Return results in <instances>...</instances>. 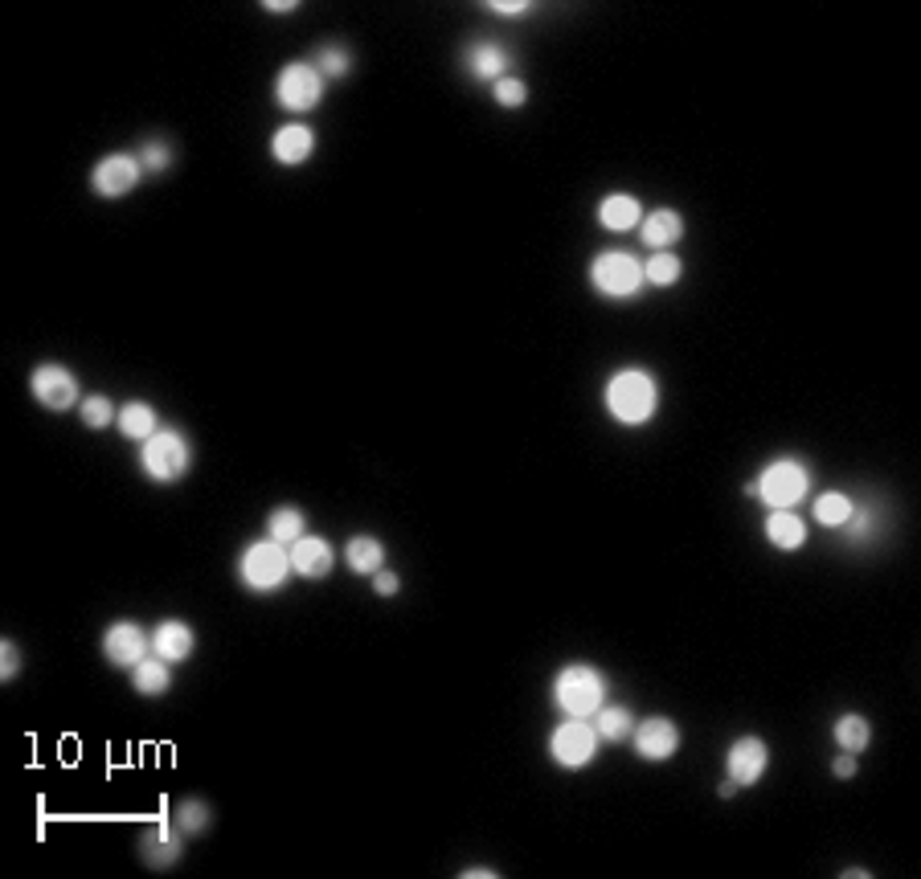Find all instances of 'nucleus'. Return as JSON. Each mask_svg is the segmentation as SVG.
<instances>
[{
	"instance_id": "nucleus-1",
	"label": "nucleus",
	"mask_w": 921,
	"mask_h": 879,
	"mask_svg": "<svg viewBox=\"0 0 921 879\" xmlns=\"http://www.w3.org/2000/svg\"><path fill=\"white\" fill-rule=\"evenodd\" d=\"M602 402H607V414L614 417L619 426H626V430H635V426H647V421L659 414V381H656V372L643 369V365H626V369L610 372Z\"/></svg>"
},
{
	"instance_id": "nucleus-2",
	"label": "nucleus",
	"mask_w": 921,
	"mask_h": 879,
	"mask_svg": "<svg viewBox=\"0 0 921 879\" xmlns=\"http://www.w3.org/2000/svg\"><path fill=\"white\" fill-rule=\"evenodd\" d=\"M607 695H610V683L594 663H565L553 675V708L562 712V716L590 720L594 712L607 704Z\"/></svg>"
},
{
	"instance_id": "nucleus-3",
	"label": "nucleus",
	"mask_w": 921,
	"mask_h": 879,
	"mask_svg": "<svg viewBox=\"0 0 921 879\" xmlns=\"http://www.w3.org/2000/svg\"><path fill=\"white\" fill-rule=\"evenodd\" d=\"M296 577L291 569V548L279 541H251L238 556V581L251 593H279L287 581Z\"/></svg>"
},
{
	"instance_id": "nucleus-4",
	"label": "nucleus",
	"mask_w": 921,
	"mask_h": 879,
	"mask_svg": "<svg viewBox=\"0 0 921 879\" xmlns=\"http://www.w3.org/2000/svg\"><path fill=\"white\" fill-rule=\"evenodd\" d=\"M140 466L152 483H181L193 471V442L176 426H160L148 442H140Z\"/></svg>"
},
{
	"instance_id": "nucleus-5",
	"label": "nucleus",
	"mask_w": 921,
	"mask_h": 879,
	"mask_svg": "<svg viewBox=\"0 0 921 879\" xmlns=\"http://www.w3.org/2000/svg\"><path fill=\"white\" fill-rule=\"evenodd\" d=\"M753 487H758L753 499H762L765 508H798L807 499V491H811V466L795 459V454H782V459L762 466V475L753 478Z\"/></svg>"
},
{
	"instance_id": "nucleus-6",
	"label": "nucleus",
	"mask_w": 921,
	"mask_h": 879,
	"mask_svg": "<svg viewBox=\"0 0 921 879\" xmlns=\"http://www.w3.org/2000/svg\"><path fill=\"white\" fill-rule=\"evenodd\" d=\"M590 287L598 294H607L614 303L623 299H635V294L647 287L643 278V258L626 254V250H602L590 258Z\"/></svg>"
},
{
	"instance_id": "nucleus-7",
	"label": "nucleus",
	"mask_w": 921,
	"mask_h": 879,
	"mask_svg": "<svg viewBox=\"0 0 921 879\" xmlns=\"http://www.w3.org/2000/svg\"><path fill=\"white\" fill-rule=\"evenodd\" d=\"M598 749H602V737L582 716H565L562 725L549 732V756H553L557 770H569V773L586 770L594 756H598Z\"/></svg>"
},
{
	"instance_id": "nucleus-8",
	"label": "nucleus",
	"mask_w": 921,
	"mask_h": 879,
	"mask_svg": "<svg viewBox=\"0 0 921 879\" xmlns=\"http://www.w3.org/2000/svg\"><path fill=\"white\" fill-rule=\"evenodd\" d=\"M324 74L315 70L312 62H287L275 78V103L291 115H308V111L320 107L324 99Z\"/></svg>"
},
{
	"instance_id": "nucleus-9",
	"label": "nucleus",
	"mask_w": 921,
	"mask_h": 879,
	"mask_svg": "<svg viewBox=\"0 0 921 879\" xmlns=\"http://www.w3.org/2000/svg\"><path fill=\"white\" fill-rule=\"evenodd\" d=\"M30 393L37 397L42 409H49V414H66V409H79L82 405L79 377H74V369L58 365V360H46V365L33 369Z\"/></svg>"
},
{
	"instance_id": "nucleus-10",
	"label": "nucleus",
	"mask_w": 921,
	"mask_h": 879,
	"mask_svg": "<svg viewBox=\"0 0 921 879\" xmlns=\"http://www.w3.org/2000/svg\"><path fill=\"white\" fill-rule=\"evenodd\" d=\"M148 176L136 152H107L91 169V193L103 201H119L127 193H136L140 181Z\"/></svg>"
},
{
	"instance_id": "nucleus-11",
	"label": "nucleus",
	"mask_w": 921,
	"mask_h": 879,
	"mask_svg": "<svg viewBox=\"0 0 921 879\" xmlns=\"http://www.w3.org/2000/svg\"><path fill=\"white\" fill-rule=\"evenodd\" d=\"M765 770H770V744H765L762 737L746 732V737H737V741L725 749V777H729L737 789L758 786L765 777Z\"/></svg>"
},
{
	"instance_id": "nucleus-12",
	"label": "nucleus",
	"mask_w": 921,
	"mask_h": 879,
	"mask_svg": "<svg viewBox=\"0 0 921 879\" xmlns=\"http://www.w3.org/2000/svg\"><path fill=\"white\" fill-rule=\"evenodd\" d=\"M103 655H107L111 667H124L131 671L136 663H143L152 655V634L143 631L140 622H111L103 631Z\"/></svg>"
},
{
	"instance_id": "nucleus-13",
	"label": "nucleus",
	"mask_w": 921,
	"mask_h": 879,
	"mask_svg": "<svg viewBox=\"0 0 921 879\" xmlns=\"http://www.w3.org/2000/svg\"><path fill=\"white\" fill-rule=\"evenodd\" d=\"M631 744H635V753H640L643 761H668V756H676V749H680V725H676L671 716H647V720L635 725Z\"/></svg>"
},
{
	"instance_id": "nucleus-14",
	"label": "nucleus",
	"mask_w": 921,
	"mask_h": 879,
	"mask_svg": "<svg viewBox=\"0 0 921 879\" xmlns=\"http://www.w3.org/2000/svg\"><path fill=\"white\" fill-rule=\"evenodd\" d=\"M136 851H140L143 867H152V871H169L181 855H185V834H181V826L176 822H160V826H148V831L136 838Z\"/></svg>"
},
{
	"instance_id": "nucleus-15",
	"label": "nucleus",
	"mask_w": 921,
	"mask_h": 879,
	"mask_svg": "<svg viewBox=\"0 0 921 879\" xmlns=\"http://www.w3.org/2000/svg\"><path fill=\"white\" fill-rule=\"evenodd\" d=\"M291 569H296V577H303V581H324L332 569H336V548H332L324 536H299L296 544H291Z\"/></svg>"
},
{
	"instance_id": "nucleus-16",
	"label": "nucleus",
	"mask_w": 921,
	"mask_h": 879,
	"mask_svg": "<svg viewBox=\"0 0 921 879\" xmlns=\"http://www.w3.org/2000/svg\"><path fill=\"white\" fill-rule=\"evenodd\" d=\"M197 650V634L188 626L185 617H164L157 631H152V655L164 659V663H185L188 655Z\"/></svg>"
},
{
	"instance_id": "nucleus-17",
	"label": "nucleus",
	"mask_w": 921,
	"mask_h": 879,
	"mask_svg": "<svg viewBox=\"0 0 921 879\" xmlns=\"http://www.w3.org/2000/svg\"><path fill=\"white\" fill-rule=\"evenodd\" d=\"M270 155L279 160L283 169H299L315 155V131L308 124H283L275 136H270Z\"/></svg>"
},
{
	"instance_id": "nucleus-18",
	"label": "nucleus",
	"mask_w": 921,
	"mask_h": 879,
	"mask_svg": "<svg viewBox=\"0 0 921 879\" xmlns=\"http://www.w3.org/2000/svg\"><path fill=\"white\" fill-rule=\"evenodd\" d=\"M513 66V58H508V49L500 46V42H471L468 49H463V70H468L475 82H500L504 74H513L508 70Z\"/></svg>"
},
{
	"instance_id": "nucleus-19",
	"label": "nucleus",
	"mask_w": 921,
	"mask_h": 879,
	"mask_svg": "<svg viewBox=\"0 0 921 879\" xmlns=\"http://www.w3.org/2000/svg\"><path fill=\"white\" fill-rule=\"evenodd\" d=\"M684 230L688 225H684V217H680V209H668V205L643 213V221H640V238H643V246H652V254L680 246Z\"/></svg>"
},
{
	"instance_id": "nucleus-20",
	"label": "nucleus",
	"mask_w": 921,
	"mask_h": 879,
	"mask_svg": "<svg viewBox=\"0 0 921 879\" xmlns=\"http://www.w3.org/2000/svg\"><path fill=\"white\" fill-rule=\"evenodd\" d=\"M762 532L779 553H798V548L807 544V520H803L795 508H770L765 511Z\"/></svg>"
},
{
	"instance_id": "nucleus-21",
	"label": "nucleus",
	"mask_w": 921,
	"mask_h": 879,
	"mask_svg": "<svg viewBox=\"0 0 921 879\" xmlns=\"http://www.w3.org/2000/svg\"><path fill=\"white\" fill-rule=\"evenodd\" d=\"M643 213H647V209H643L640 197H631V193H610V197L598 201V225L610 230V233L640 230Z\"/></svg>"
},
{
	"instance_id": "nucleus-22",
	"label": "nucleus",
	"mask_w": 921,
	"mask_h": 879,
	"mask_svg": "<svg viewBox=\"0 0 921 879\" xmlns=\"http://www.w3.org/2000/svg\"><path fill=\"white\" fill-rule=\"evenodd\" d=\"M115 426H119V433H124L127 442H148V438L160 430L157 405H152V402H127V405H119V417H115Z\"/></svg>"
},
{
	"instance_id": "nucleus-23",
	"label": "nucleus",
	"mask_w": 921,
	"mask_h": 879,
	"mask_svg": "<svg viewBox=\"0 0 921 879\" xmlns=\"http://www.w3.org/2000/svg\"><path fill=\"white\" fill-rule=\"evenodd\" d=\"M344 565L357 572V577H373V572L385 569V544L360 532V536H353V541L344 544Z\"/></svg>"
},
{
	"instance_id": "nucleus-24",
	"label": "nucleus",
	"mask_w": 921,
	"mask_h": 879,
	"mask_svg": "<svg viewBox=\"0 0 921 879\" xmlns=\"http://www.w3.org/2000/svg\"><path fill=\"white\" fill-rule=\"evenodd\" d=\"M590 725L607 744H623V741H631V732H635V716H631L626 704H602V708L590 716Z\"/></svg>"
},
{
	"instance_id": "nucleus-25",
	"label": "nucleus",
	"mask_w": 921,
	"mask_h": 879,
	"mask_svg": "<svg viewBox=\"0 0 921 879\" xmlns=\"http://www.w3.org/2000/svg\"><path fill=\"white\" fill-rule=\"evenodd\" d=\"M831 737L840 744V753L860 756L868 744H873V725H868V716H860V712H843L840 720H836V728H831Z\"/></svg>"
},
{
	"instance_id": "nucleus-26",
	"label": "nucleus",
	"mask_w": 921,
	"mask_h": 879,
	"mask_svg": "<svg viewBox=\"0 0 921 879\" xmlns=\"http://www.w3.org/2000/svg\"><path fill=\"white\" fill-rule=\"evenodd\" d=\"M131 687H136L140 695H148V699L164 695L172 687V663H164V659H157V655H148L143 663L131 667Z\"/></svg>"
},
{
	"instance_id": "nucleus-27",
	"label": "nucleus",
	"mask_w": 921,
	"mask_h": 879,
	"mask_svg": "<svg viewBox=\"0 0 921 879\" xmlns=\"http://www.w3.org/2000/svg\"><path fill=\"white\" fill-rule=\"evenodd\" d=\"M266 536L291 548L299 536H308V516H303L299 508H291V504H283V508H275L270 516H266Z\"/></svg>"
},
{
	"instance_id": "nucleus-28",
	"label": "nucleus",
	"mask_w": 921,
	"mask_h": 879,
	"mask_svg": "<svg viewBox=\"0 0 921 879\" xmlns=\"http://www.w3.org/2000/svg\"><path fill=\"white\" fill-rule=\"evenodd\" d=\"M643 278H647V287L668 291V287H676V282L684 278V258H680L676 250H659V254H652V258L643 263Z\"/></svg>"
},
{
	"instance_id": "nucleus-29",
	"label": "nucleus",
	"mask_w": 921,
	"mask_h": 879,
	"mask_svg": "<svg viewBox=\"0 0 921 879\" xmlns=\"http://www.w3.org/2000/svg\"><path fill=\"white\" fill-rule=\"evenodd\" d=\"M172 822L181 826L185 838H197V834H205L214 826V806L205 802V798H181L176 810H172Z\"/></svg>"
},
{
	"instance_id": "nucleus-30",
	"label": "nucleus",
	"mask_w": 921,
	"mask_h": 879,
	"mask_svg": "<svg viewBox=\"0 0 921 879\" xmlns=\"http://www.w3.org/2000/svg\"><path fill=\"white\" fill-rule=\"evenodd\" d=\"M312 66L324 74V82H344V78L353 74V66H357V58H353V49L341 46V42H329V46L315 49Z\"/></svg>"
},
{
	"instance_id": "nucleus-31",
	"label": "nucleus",
	"mask_w": 921,
	"mask_h": 879,
	"mask_svg": "<svg viewBox=\"0 0 921 879\" xmlns=\"http://www.w3.org/2000/svg\"><path fill=\"white\" fill-rule=\"evenodd\" d=\"M880 524H885V511L880 508H868V504H852V516H848V524H843V532H848V541L852 544H868L880 536Z\"/></svg>"
},
{
	"instance_id": "nucleus-32",
	"label": "nucleus",
	"mask_w": 921,
	"mask_h": 879,
	"mask_svg": "<svg viewBox=\"0 0 921 879\" xmlns=\"http://www.w3.org/2000/svg\"><path fill=\"white\" fill-rule=\"evenodd\" d=\"M136 155H140V164L148 176H160V172H169L172 164H176V148H172L169 136H148L136 148Z\"/></svg>"
},
{
	"instance_id": "nucleus-33",
	"label": "nucleus",
	"mask_w": 921,
	"mask_h": 879,
	"mask_svg": "<svg viewBox=\"0 0 921 879\" xmlns=\"http://www.w3.org/2000/svg\"><path fill=\"white\" fill-rule=\"evenodd\" d=\"M852 495L848 491H824L815 495V520L824 528H843L848 524V516H852Z\"/></svg>"
},
{
	"instance_id": "nucleus-34",
	"label": "nucleus",
	"mask_w": 921,
	"mask_h": 879,
	"mask_svg": "<svg viewBox=\"0 0 921 879\" xmlns=\"http://www.w3.org/2000/svg\"><path fill=\"white\" fill-rule=\"evenodd\" d=\"M79 417H82V426H87V430H107L111 421L119 417V405L111 402L107 393H87L82 405H79Z\"/></svg>"
},
{
	"instance_id": "nucleus-35",
	"label": "nucleus",
	"mask_w": 921,
	"mask_h": 879,
	"mask_svg": "<svg viewBox=\"0 0 921 879\" xmlns=\"http://www.w3.org/2000/svg\"><path fill=\"white\" fill-rule=\"evenodd\" d=\"M492 99H496V107H504V111L525 107V103H529V82L520 74H504L500 82L492 86Z\"/></svg>"
},
{
	"instance_id": "nucleus-36",
	"label": "nucleus",
	"mask_w": 921,
	"mask_h": 879,
	"mask_svg": "<svg viewBox=\"0 0 921 879\" xmlns=\"http://www.w3.org/2000/svg\"><path fill=\"white\" fill-rule=\"evenodd\" d=\"M16 675H21V647H16L13 638H4L0 643V679L13 683Z\"/></svg>"
},
{
	"instance_id": "nucleus-37",
	"label": "nucleus",
	"mask_w": 921,
	"mask_h": 879,
	"mask_svg": "<svg viewBox=\"0 0 921 879\" xmlns=\"http://www.w3.org/2000/svg\"><path fill=\"white\" fill-rule=\"evenodd\" d=\"M373 593L377 598H398V593H402V572H393V569L373 572Z\"/></svg>"
},
{
	"instance_id": "nucleus-38",
	"label": "nucleus",
	"mask_w": 921,
	"mask_h": 879,
	"mask_svg": "<svg viewBox=\"0 0 921 879\" xmlns=\"http://www.w3.org/2000/svg\"><path fill=\"white\" fill-rule=\"evenodd\" d=\"M484 9L487 13H496V16H529L532 13L529 0H487Z\"/></svg>"
},
{
	"instance_id": "nucleus-39",
	"label": "nucleus",
	"mask_w": 921,
	"mask_h": 879,
	"mask_svg": "<svg viewBox=\"0 0 921 879\" xmlns=\"http://www.w3.org/2000/svg\"><path fill=\"white\" fill-rule=\"evenodd\" d=\"M831 773H836L840 782H852V777L860 773V756L856 753H840L836 761H831Z\"/></svg>"
},
{
	"instance_id": "nucleus-40",
	"label": "nucleus",
	"mask_w": 921,
	"mask_h": 879,
	"mask_svg": "<svg viewBox=\"0 0 921 879\" xmlns=\"http://www.w3.org/2000/svg\"><path fill=\"white\" fill-rule=\"evenodd\" d=\"M263 9H266V13H296L299 4H296V0H266Z\"/></svg>"
},
{
	"instance_id": "nucleus-41",
	"label": "nucleus",
	"mask_w": 921,
	"mask_h": 879,
	"mask_svg": "<svg viewBox=\"0 0 921 879\" xmlns=\"http://www.w3.org/2000/svg\"><path fill=\"white\" fill-rule=\"evenodd\" d=\"M463 876H484V879H496V867H463Z\"/></svg>"
},
{
	"instance_id": "nucleus-42",
	"label": "nucleus",
	"mask_w": 921,
	"mask_h": 879,
	"mask_svg": "<svg viewBox=\"0 0 921 879\" xmlns=\"http://www.w3.org/2000/svg\"><path fill=\"white\" fill-rule=\"evenodd\" d=\"M717 794H721V798H734L737 786H734V782H729V777H725V782H721V786H717Z\"/></svg>"
}]
</instances>
